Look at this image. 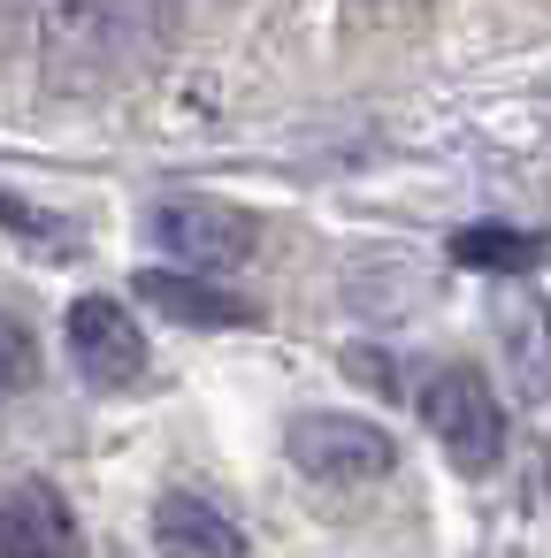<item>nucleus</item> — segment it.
I'll return each mask as SVG.
<instances>
[{
  "label": "nucleus",
  "mask_w": 551,
  "mask_h": 558,
  "mask_svg": "<svg viewBox=\"0 0 551 558\" xmlns=\"http://www.w3.org/2000/svg\"><path fill=\"white\" fill-rule=\"evenodd\" d=\"M161 54V0H39V70L62 93L131 85Z\"/></svg>",
  "instance_id": "1"
},
{
  "label": "nucleus",
  "mask_w": 551,
  "mask_h": 558,
  "mask_svg": "<svg viewBox=\"0 0 551 558\" xmlns=\"http://www.w3.org/2000/svg\"><path fill=\"white\" fill-rule=\"evenodd\" d=\"M421 421L459 474H490L505 451V413H498V390L482 383V367H436L421 383Z\"/></svg>",
  "instance_id": "2"
},
{
  "label": "nucleus",
  "mask_w": 551,
  "mask_h": 558,
  "mask_svg": "<svg viewBox=\"0 0 551 558\" xmlns=\"http://www.w3.org/2000/svg\"><path fill=\"white\" fill-rule=\"evenodd\" d=\"M284 451L307 482H330V489H360V482H383L398 466V444L360 413H299L284 428Z\"/></svg>",
  "instance_id": "3"
},
{
  "label": "nucleus",
  "mask_w": 551,
  "mask_h": 558,
  "mask_svg": "<svg viewBox=\"0 0 551 558\" xmlns=\"http://www.w3.org/2000/svg\"><path fill=\"white\" fill-rule=\"evenodd\" d=\"M146 238L169 253V268L184 276H207V268H238L253 253V222L238 207H215V199H161L146 215Z\"/></svg>",
  "instance_id": "4"
},
{
  "label": "nucleus",
  "mask_w": 551,
  "mask_h": 558,
  "mask_svg": "<svg viewBox=\"0 0 551 558\" xmlns=\"http://www.w3.org/2000/svg\"><path fill=\"white\" fill-rule=\"evenodd\" d=\"M62 344L93 390H131L146 375V329L131 322L123 299H77L62 322Z\"/></svg>",
  "instance_id": "5"
},
{
  "label": "nucleus",
  "mask_w": 551,
  "mask_h": 558,
  "mask_svg": "<svg viewBox=\"0 0 551 558\" xmlns=\"http://www.w3.org/2000/svg\"><path fill=\"white\" fill-rule=\"evenodd\" d=\"M0 558H77V512L55 482L24 474L0 489Z\"/></svg>",
  "instance_id": "6"
},
{
  "label": "nucleus",
  "mask_w": 551,
  "mask_h": 558,
  "mask_svg": "<svg viewBox=\"0 0 551 558\" xmlns=\"http://www.w3.org/2000/svg\"><path fill=\"white\" fill-rule=\"evenodd\" d=\"M154 550L161 558H245V527L200 489H169L154 505Z\"/></svg>",
  "instance_id": "7"
},
{
  "label": "nucleus",
  "mask_w": 551,
  "mask_h": 558,
  "mask_svg": "<svg viewBox=\"0 0 551 558\" xmlns=\"http://www.w3.org/2000/svg\"><path fill=\"white\" fill-rule=\"evenodd\" d=\"M131 291H139L154 314L184 322V329H238V322H245V299H230V291H215L207 276H184V268H139Z\"/></svg>",
  "instance_id": "8"
},
{
  "label": "nucleus",
  "mask_w": 551,
  "mask_h": 558,
  "mask_svg": "<svg viewBox=\"0 0 551 558\" xmlns=\"http://www.w3.org/2000/svg\"><path fill=\"white\" fill-rule=\"evenodd\" d=\"M0 222H16V238H24L32 253H55V260H62V253H77L70 222H62V215H39V207H24L16 192H0Z\"/></svg>",
  "instance_id": "9"
},
{
  "label": "nucleus",
  "mask_w": 551,
  "mask_h": 558,
  "mask_svg": "<svg viewBox=\"0 0 551 558\" xmlns=\"http://www.w3.org/2000/svg\"><path fill=\"white\" fill-rule=\"evenodd\" d=\"M32 375H39V344H32V329H24L16 314H0V405H9L16 390H32Z\"/></svg>",
  "instance_id": "10"
},
{
  "label": "nucleus",
  "mask_w": 551,
  "mask_h": 558,
  "mask_svg": "<svg viewBox=\"0 0 551 558\" xmlns=\"http://www.w3.org/2000/svg\"><path fill=\"white\" fill-rule=\"evenodd\" d=\"M459 260H528V245H520V238H490V230H475V238H459Z\"/></svg>",
  "instance_id": "11"
},
{
  "label": "nucleus",
  "mask_w": 551,
  "mask_h": 558,
  "mask_svg": "<svg viewBox=\"0 0 551 558\" xmlns=\"http://www.w3.org/2000/svg\"><path fill=\"white\" fill-rule=\"evenodd\" d=\"M543 497H551V444H543Z\"/></svg>",
  "instance_id": "12"
},
{
  "label": "nucleus",
  "mask_w": 551,
  "mask_h": 558,
  "mask_svg": "<svg viewBox=\"0 0 551 558\" xmlns=\"http://www.w3.org/2000/svg\"><path fill=\"white\" fill-rule=\"evenodd\" d=\"M543 337H551V299H543Z\"/></svg>",
  "instance_id": "13"
},
{
  "label": "nucleus",
  "mask_w": 551,
  "mask_h": 558,
  "mask_svg": "<svg viewBox=\"0 0 551 558\" xmlns=\"http://www.w3.org/2000/svg\"><path fill=\"white\" fill-rule=\"evenodd\" d=\"M391 9H414V0H391Z\"/></svg>",
  "instance_id": "14"
}]
</instances>
